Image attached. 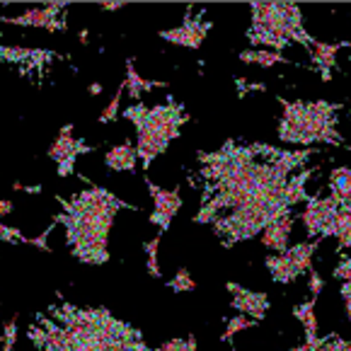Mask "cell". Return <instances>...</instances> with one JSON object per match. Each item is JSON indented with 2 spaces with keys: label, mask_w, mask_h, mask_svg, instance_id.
<instances>
[{
  "label": "cell",
  "mask_w": 351,
  "mask_h": 351,
  "mask_svg": "<svg viewBox=\"0 0 351 351\" xmlns=\"http://www.w3.org/2000/svg\"><path fill=\"white\" fill-rule=\"evenodd\" d=\"M145 184H148V191L155 204V211L150 213V223H155V226L165 232L167 228H170L172 218H175L177 211L182 208L180 189H162V186H158L153 180H148V177H145Z\"/></svg>",
  "instance_id": "4fadbf2b"
},
{
  "label": "cell",
  "mask_w": 351,
  "mask_h": 351,
  "mask_svg": "<svg viewBox=\"0 0 351 351\" xmlns=\"http://www.w3.org/2000/svg\"><path fill=\"white\" fill-rule=\"evenodd\" d=\"M235 85H238V97L240 99H243L245 97V93H247V90H259V93H264V90H267V88H264V85L262 83H252V85H245V80H243V77H238V80H235Z\"/></svg>",
  "instance_id": "e575fe53"
},
{
  "label": "cell",
  "mask_w": 351,
  "mask_h": 351,
  "mask_svg": "<svg viewBox=\"0 0 351 351\" xmlns=\"http://www.w3.org/2000/svg\"><path fill=\"white\" fill-rule=\"evenodd\" d=\"M167 286H170V289L175 291V293H186V291H194V289H197V284H194V279L189 276V271H186V269H180L175 279L167 281Z\"/></svg>",
  "instance_id": "83f0119b"
},
{
  "label": "cell",
  "mask_w": 351,
  "mask_h": 351,
  "mask_svg": "<svg viewBox=\"0 0 351 351\" xmlns=\"http://www.w3.org/2000/svg\"><path fill=\"white\" fill-rule=\"evenodd\" d=\"M252 25L247 29V42L252 47H269L281 53L289 44L298 42L313 53L315 36L303 27V12L293 3H250Z\"/></svg>",
  "instance_id": "52a82bcc"
},
{
  "label": "cell",
  "mask_w": 351,
  "mask_h": 351,
  "mask_svg": "<svg viewBox=\"0 0 351 351\" xmlns=\"http://www.w3.org/2000/svg\"><path fill=\"white\" fill-rule=\"evenodd\" d=\"M322 341H325V337H322V339H320V344H322ZM320 344H308V341H305L303 346H295V349H291V351H315Z\"/></svg>",
  "instance_id": "74e56055"
},
{
  "label": "cell",
  "mask_w": 351,
  "mask_h": 351,
  "mask_svg": "<svg viewBox=\"0 0 351 351\" xmlns=\"http://www.w3.org/2000/svg\"><path fill=\"white\" fill-rule=\"evenodd\" d=\"M80 180L88 182V189L73 194V199H61L63 213L53 216L56 226L66 228V240L71 254L83 264H107L109 262V230H112L114 216L121 208L138 211V206L126 204L117 194L99 184H93L88 177L80 175Z\"/></svg>",
  "instance_id": "7a4b0ae2"
},
{
  "label": "cell",
  "mask_w": 351,
  "mask_h": 351,
  "mask_svg": "<svg viewBox=\"0 0 351 351\" xmlns=\"http://www.w3.org/2000/svg\"><path fill=\"white\" fill-rule=\"evenodd\" d=\"M332 276L335 279H341V281H349L351 284V257H344L339 264H337V269L332 271Z\"/></svg>",
  "instance_id": "d6a6232c"
},
{
  "label": "cell",
  "mask_w": 351,
  "mask_h": 351,
  "mask_svg": "<svg viewBox=\"0 0 351 351\" xmlns=\"http://www.w3.org/2000/svg\"><path fill=\"white\" fill-rule=\"evenodd\" d=\"M228 291L232 293V300H230L232 310H238L240 315H247L257 322L264 320V315H267V310H269V295L267 293L250 291V289H245V286L235 284V281H228Z\"/></svg>",
  "instance_id": "9a60e30c"
},
{
  "label": "cell",
  "mask_w": 351,
  "mask_h": 351,
  "mask_svg": "<svg viewBox=\"0 0 351 351\" xmlns=\"http://www.w3.org/2000/svg\"><path fill=\"white\" fill-rule=\"evenodd\" d=\"M337 240H339V247L337 252L341 250L351 247V204H341L339 206V216H337Z\"/></svg>",
  "instance_id": "d4e9b609"
},
{
  "label": "cell",
  "mask_w": 351,
  "mask_h": 351,
  "mask_svg": "<svg viewBox=\"0 0 351 351\" xmlns=\"http://www.w3.org/2000/svg\"><path fill=\"white\" fill-rule=\"evenodd\" d=\"M320 247V240H313V243H298L293 247H289L284 254H269L264 259L269 274L276 284H291L300 274H308L310 262H313V254Z\"/></svg>",
  "instance_id": "ba28073f"
},
{
  "label": "cell",
  "mask_w": 351,
  "mask_h": 351,
  "mask_svg": "<svg viewBox=\"0 0 351 351\" xmlns=\"http://www.w3.org/2000/svg\"><path fill=\"white\" fill-rule=\"evenodd\" d=\"M315 150H284L267 143L240 145L228 138L221 150H197L204 182L202 211L194 223H213L223 208H238L252 199L289 186L293 170L313 158Z\"/></svg>",
  "instance_id": "6da1fadb"
},
{
  "label": "cell",
  "mask_w": 351,
  "mask_h": 351,
  "mask_svg": "<svg viewBox=\"0 0 351 351\" xmlns=\"http://www.w3.org/2000/svg\"><path fill=\"white\" fill-rule=\"evenodd\" d=\"M10 211H12V202H10V199H5V202L0 204V213L5 216V213H10Z\"/></svg>",
  "instance_id": "ab89813d"
},
{
  "label": "cell",
  "mask_w": 351,
  "mask_h": 351,
  "mask_svg": "<svg viewBox=\"0 0 351 351\" xmlns=\"http://www.w3.org/2000/svg\"><path fill=\"white\" fill-rule=\"evenodd\" d=\"M126 3H102V10H121V8H124Z\"/></svg>",
  "instance_id": "f35d334b"
},
{
  "label": "cell",
  "mask_w": 351,
  "mask_h": 351,
  "mask_svg": "<svg viewBox=\"0 0 351 351\" xmlns=\"http://www.w3.org/2000/svg\"><path fill=\"white\" fill-rule=\"evenodd\" d=\"M291 228H293V216L289 213V216L279 218V221L271 223V226L262 232V245H264V247H269V250H274V252L284 254L286 250H289Z\"/></svg>",
  "instance_id": "e0dca14e"
},
{
  "label": "cell",
  "mask_w": 351,
  "mask_h": 351,
  "mask_svg": "<svg viewBox=\"0 0 351 351\" xmlns=\"http://www.w3.org/2000/svg\"><path fill=\"white\" fill-rule=\"evenodd\" d=\"M315 351H351V341L341 339L339 335H335V332H332V335L325 337V341H322Z\"/></svg>",
  "instance_id": "4dcf8cb0"
},
{
  "label": "cell",
  "mask_w": 351,
  "mask_h": 351,
  "mask_svg": "<svg viewBox=\"0 0 351 351\" xmlns=\"http://www.w3.org/2000/svg\"><path fill=\"white\" fill-rule=\"evenodd\" d=\"M344 47H351V42H337V44H325L320 39H315L313 44V63L320 71L322 80H330L332 77V68H337V51Z\"/></svg>",
  "instance_id": "2e32d148"
},
{
  "label": "cell",
  "mask_w": 351,
  "mask_h": 351,
  "mask_svg": "<svg viewBox=\"0 0 351 351\" xmlns=\"http://www.w3.org/2000/svg\"><path fill=\"white\" fill-rule=\"evenodd\" d=\"M341 300H344V308H346V317H349L351 322V284L349 281H344V286H341Z\"/></svg>",
  "instance_id": "d590c367"
},
{
  "label": "cell",
  "mask_w": 351,
  "mask_h": 351,
  "mask_svg": "<svg viewBox=\"0 0 351 351\" xmlns=\"http://www.w3.org/2000/svg\"><path fill=\"white\" fill-rule=\"evenodd\" d=\"M339 206L341 204L337 202L335 197H327V199L310 197L308 202H305V211L300 213V218H303L305 230H308L310 238H313V235H320V238H335Z\"/></svg>",
  "instance_id": "9c48e42d"
},
{
  "label": "cell",
  "mask_w": 351,
  "mask_h": 351,
  "mask_svg": "<svg viewBox=\"0 0 351 351\" xmlns=\"http://www.w3.org/2000/svg\"><path fill=\"white\" fill-rule=\"evenodd\" d=\"M158 351H197V337L189 335L186 339H167L158 346Z\"/></svg>",
  "instance_id": "f546056e"
},
{
  "label": "cell",
  "mask_w": 351,
  "mask_h": 351,
  "mask_svg": "<svg viewBox=\"0 0 351 351\" xmlns=\"http://www.w3.org/2000/svg\"><path fill=\"white\" fill-rule=\"evenodd\" d=\"M49 313L66 330L73 351H153L143 341V332L114 317L107 308H77L61 300Z\"/></svg>",
  "instance_id": "3957f363"
},
{
  "label": "cell",
  "mask_w": 351,
  "mask_h": 351,
  "mask_svg": "<svg viewBox=\"0 0 351 351\" xmlns=\"http://www.w3.org/2000/svg\"><path fill=\"white\" fill-rule=\"evenodd\" d=\"M315 300L317 298H310L308 303L303 305H295L293 308V317L300 320L305 330V341L308 344H320L322 337H317V317H315Z\"/></svg>",
  "instance_id": "44dd1931"
},
{
  "label": "cell",
  "mask_w": 351,
  "mask_h": 351,
  "mask_svg": "<svg viewBox=\"0 0 351 351\" xmlns=\"http://www.w3.org/2000/svg\"><path fill=\"white\" fill-rule=\"evenodd\" d=\"M124 119L136 126V153L143 162V170H148L155 158L165 153L172 141L180 138V129L189 121V117L184 104L167 97V102L158 107H145L143 102L131 104L124 109Z\"/></svg>",
  "instance_id": "5b68a950"
},
{
  "label": "cell",
  "mask_w": 351,
  "mask_h": 351,
  "mask_svg": "<svg viewBox=\"0 0 351 351\" xmlns=\"http://www.w3.org/2000/svg\"><path fill=\"white\" fill-rule=\"evenodd\" d=\"M158 247H160V235L143 245L145 250V257H148V274L153 279H160V264H158Z\"/></svg>",
  "instance_id": "484cf974"
},
{
  "label": "cell",
  "mask_w": 351,
  "mask_h": 351,
  "mask_svg": "<svg viewBox=\"0 0 351 351\" xmlns=\"http://www.w3.org/2000/svg\"><path fill=\"white\" fill-rule=\"evenodd\" d=\"M93 145L83 143V141L73 138V124H66L58 131L56 141L49 148V158L56 162V172L58 177H71L75 172V160L80 155L93 153Z\"/></svg>",
  "instance_id": "30bf717a"
},
{
  "label": "cell",
  "mask_w": 351,
  "mask_h": 351,
  "mask_svg": "<svg viewBox=\"0 0 351 351\" xmlns=\"http://www.w3.org/2000/svg\"><path fill=\"white\" fill-rule=\"evenodd\" d=\"M29 191V194H39L42 191V186H25L22 182H15V191Z\"/></svg>",
  "instance_id": "8d00e7d4"
},
{
  "label": "cell",
  "mask_w": 351,
  "mask_h": 351,
  "mask_svg": "<svg viewBox=\"0 0 351 351\" xmlns=\"http://www.w3.org/2000/svg\"><path fill=\"white\" fill-rule=\"evenodd\" d=\"M0 58L8 63H34L42 66L49 58H58L53 51H42V49H17V47H3L0 49Z\"/></svg>",
  "instance_id": "d6986e66"
},
{
  "label": "cell",
  "mask_w": 351,
  "mask_h": 351,
  "mask_svg": "<svg viewBox=\"0 0 351 351\" xmlns=\"http://www.w3.org/2000/svg\"><path fill=\"white\" fill-rule=\"evenodd\" d=\"M17 341V317H10L5 322V330H3V351H15Z\"/></svg>",
  "instance_id": "1f68e13d"
},
{
  "label": "cell",
  "mask_w": 351,
  "mask_h": 351,
  "mask_svg": "<svg viewBox=\"0 0 351 351\" xmlns=\"http://www.w3.org/2000/svg\"><path fill=\"white\" fill-rule=\"evenodd\" d=\"M254 325H257V320H252V317L235 315L232 320H228V327H226V332H223V341H226V344H230L232 337L238 335L240 330H247V327H254Z\"/></svg>",
  "instance_id": "4316f807"
},
{
  "label": "cell",
  "mask_w": 351,
  "mask_h": 351,
  "mask_svg": "<svg viewBox=\"0 0 351 351\" xmlns=\"http://www.w3.org/2000/svg\"><path fill=\"white\" fill-rule=\"evenodd\" d=\"M126 90H129L131 99H136V104H141V95L145 90H153V88H167L165 80H145V77L138 75L134 66V58H126Z\"/></svg>",
  "instance_id": "ffe728a7"
},
{
  "label": "cell",
  "mask_w": 351,
  "mask_h": 351,
  "mask_svg": "<svg viewBox=\"0 0 351 351\" xmlns=\"http://www.w3.org/2000/svg\"><path fill=\"white\" fill-rule=\"evenodd\" d=\"M332 197L339 204H351V167H335L330 175Z\"/></svg>",
  "instance_id": "603a6c76"
},
{
  "label": "cell",
  "mask_w": 351,
  "mask_h": 351,
  "mask_svg": "<svg viewBox=\"0 0 351 351\" xmlns=\"http://www.w3.org/2000/svg\"><path fill=\"white\" fill-rule=\"evenodd\" d=\"M27 337L34 341L39 351H73L71 344H68L66 330L53 317L42 315V313L34 315V325H29Z\"/></svg>",
  "instance_id": "7c38bea8"
},
{
  "label": "cell",
  "mask_w": 351,
  "mask_h": 351,
  "mask_svg": "<svg viewBox=\"0 0 351 351\" xmlns=\"http://www.w3.org/2000/svg\"><path fill=\"white\" fill-rule=\"evenodd\" d=\"M284 114L279 124V138L284 143L310 145V143H330L337 148H346L344 138L337 131V112L341 109L339 102H300V99L279 97Z\"/></svg>",
  "instance_id": "8992f818"
},
{
  "label": "cell",
  "mask_w": 351,
  "mask_h": 351,
  "mask_svg": "<svg viewBox=\"0 0 351 351\" xmlns=\"http://www.w3.org/2000/svg\"><path fill=\"white\" fill-rule=\"evenodd\" d=\"M90 93H93V95H102V85L93 83V85H90Z\"/></svg>",
  "instance_id": "60d3db41"
},
{
  "label": "cell",
  "mask_w": 351,
  "mask_h": 351,
  "mask_svg": "<svg viewBox=\"0 0 351 351\" xmlns=\"http://www.w3.org/2000/svg\"><path fill=\"white\" fill-rule=\"evenodd\" d=\"M104 162H107V167L114 172H134L136 162H138V153H136L134 143L126 141V143H121V145H114V148L104 155Z\"/></svg>",
  "instance_id": "ac0fdd59"
},
{
  "label": "cell",
  "mask_w": 351,
  "mask_h": 351,
  "mask_svg": "<svg viewBox=\"0 0 351 351\" xmlns=\"http://www.w3.org/2000/svg\"><path fill=\"white\" fill-rule=\"evenodd\" d=\"M66 8H68L66 3H51V5H44V8H32V10L22 12L17 17H3V22L20 25V27H44L49 32H66L68 25L63 20H58V15Z\"/></svg>",
  "instance_id": "5bb4252c"
},
{
  "label": "cell",
  "mask_w": 351,
  "mask_h": 351,
  "mask_svg": "<svg viewBox=\"0 0 351 351\" xmlns=\"http://www.w3.org/2000/svg\"><path fill=\"white\" fill-rule=\"evenodd\" d=\"M56 228V223L51 221V226L47 228V230L42 232V235H36V238H25L20 230H15V228L10 226H0V238L5 240V243H22V245H32V247H42L44 252H51V247H49L47 238L51 235V230Z\"/></svg>",
  "instance_id": "7402d4cb"
},
{
  "label": "cell",
  "mask_w": 351,
  "mask_h": 351,
  "mask_svg": "<svg viewBox=\"0 0 351 351\" xmlns=\"http://www.w3.org/2000/svg\"><path fill=\"white\" fill-rule=\"evenodd\" d=\"M240 61L254 63V66H262V68H271V66H276V63H291L289 58H284V53H276V51H259V49L240 51Z\"/></svg>",
  "instance_id": "cb8c5ba5"
},
{
  "label": "cell",
  "mask_w": 351,
  "mask_h": 351,
  "mask_svg": "<svg viewBox=\"0 0 351 351\" xmlns=\"http://www.w3.org/2000/svg\"><path fill=\"white\" fill-rule=\"evenodd\" d=\"M310 291H313V298H317V295L322 293V286H325V281H322V276L317 274L315 269H310Z\"/></svg>",
  "instance_id": "836d02e7"
},
{
  "label": "cell",
  "mask_w": 351,
  "mask_h": 351,
  "mask_svg": "<svg viewBox=\"0 0 351 351\" xmlns=\"http://www.w3.org/2000/svg\"><path fill=\"white\" fill-rule=\"evenodd\" d=\"M204 10L194 17V8H186L184 12V22H182L177 29H162L160 32V39L170 44H177V47H186V49H199L206 39V34L211 32L213 22L202 20Z\"/></svg>",
  "instance_id": "8fae6325"
},
{
  "label": "cell",
  "mask_w": 351,
  "mask_h": 351,
  "mask_svg": "<svg viewBox=\"0 0 351 351\" xmlns=\"http://www.w3.org/2000/svg\"><path fill=\"white\" fill-rule=\"evenodd\" d=\"M313 172L315 170H303L300 175L291 177L289 186H284V189L262 194L243 206L232 208L228 216L216 218L211 226L213 232L221 238L223 247H232V245L245 243V240H252L254 235L267 230L271 223L289 216L295 204L308 202L310 197L305 194V182L313 177Z\"/></svg>",
  "instance_id": "277c9868"
},
{
  "label": "cell",
  "mask_w": 351,
  "mask_h": 351,
  "mask_svg": "<svg viewBox=\"0 0 351 351\" xmlns=\"http://www.w3.org/2000/svg\"><path fill=\"white\" fill-rule=\"evenodd\" d=\"M124 90H126V83H121L119 90L114 93V99L107 104V109L99 114V124H109V121H114L117 117H119V99H121V93H124Z\"/></svg>",
  "instance_id": "f1b7e54d"
}]
</instances>
